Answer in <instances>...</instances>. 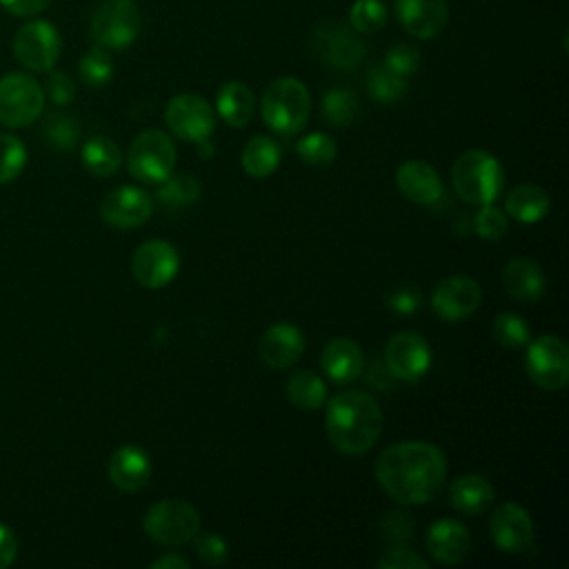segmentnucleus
Instances as JSON below:
<instances>
[{"mask_svg":"<svg viewBox=\"0 0 569 569\" xmlns=\"http://www.w3.org/2000/svg\"><path fill=\"white\" fill-rule=\"evenodd\" d=\"M376 480L396 502L416 507L433 500L447 478V458L427 440H400L380 451Z\"/></svg>","mask_w":569,"mask_h":569,"instance_id":"nucleus-1","label":"nucleus"},{"mask_svg":"<svg viewBox=\"0 0 569 569\" xmlns=\"http://www.w3.org/2000/svg\"><path fill=\"white\" fill-rule=\"evenodd\" d=\"M382 411L367 391H340L327 400L325 431L331 447L345 456L367 453L382 433Z\"/></svg>","mask_w":569,"mask_h":569,"instance_id":"nucleus-2","label":"nucleus"},{"mask_svg":"<svg viewBox=\"0 0 569 569\" xmlns=\"http://www.w3.org/2000/svg\"><path fill=\"white\" fill-rule=\"evenodd\" d=\"M311 96L302 80L293 76L276 78L260 98L262 122L278 136L300 133L309 120Z\"/></svg>","mask_w":569,"mask_h":569,"instance_id":"nucleus-3","label":"nucleus"},{"mask_svg":"<svg viewBox=\"0 0 569 569\" xmlns=\"http://www.w3.org/2000/svg\"><path fill=\"white\" fill-rule=\"evenodd\" d=\"M451 182L456 193L469 204H489L502 193L505 169L500 160L485 149H469L453 160Z\"/></svg>","mask_w":569,"mask_h":569,"instance_id":"nucleus-4","label":"nucleus"},{"mask_svg":"<svg viewBox=\"0 0 569 569\" xmlns=\"http://www.w3.org/2000/svg\"><path fill=\"white\" fill-rule=\"evenodd\" d=\"M142 527L153 542L178 547L191 542L200 531V513L182 498H167L147 509Z\"/></svg>","mask_w":569,"mask_h":569,"instance_id":"nucleus-5","label":"nucleus"},{"mask_svg":"<svg viewBox=\"0 0 569 569\" xmlns=\"http://www.w3.org/2000/svg\"><path fill=\"white\" fill-rule=\"evenodd\" d=\"M140 24V9L133 0H104L91 16L89 33L98 47L120 51L136 42Z\"/></svg>","mask_w":569,"mask_h":569,"instance_id":"nucleus-6","label":"nucleus"},{"mask_svg":"<svg viewBox=\"0 0 569 569\" xmlns=\"http://www.w3.org/2000/svg\"><path fill=\"white\" fill-rule=\"evenodd\" d=\"M44 109L42 84L22 71H11L0 78V124L20 129L33 124Z\"/></svg>","mask_w":569,"mask_h":569,"instance_id":"nucleus-7","label":"nucleus"},{"mask_svg":"<svg viewBox=\"0 0 569 569\" xmlns=\"http://www.w3.org/2000/svg\"><path fill=\"white\" fill-rule=\"evenodd\" d=\"M129 173L147 184H158L176 169V144L160 129L140 131L127 151Z\"/></svg>","mask_w":569,"mask_h":569,"instance_id":"nucleus-8","label":"nucleus"},{"mask_svg":"<svg viewBox=\"0 0 569 569\" xmlns=\"http://www.w3.org/2000/svg\"><path fill=\"white\" fill-rule=\"evenodd\" d=\"M525 369L529 380L545 391H560L569 380V347L556 333H542L527 345Z\"/></svg>","mask_w":569,"mask_h":569,"instance_id":"nucleus-9","label":"nucleus"},{"mask_svg":"<svg viewBox=\"0 0 569 569\" xmlns=\"http://www.w3.org/2000/svg\"><path fill=\"white\" fill-rule=\"evenodd\" d=\"M62 51V38L53 22L36 18L22 24L13 38L16 60L36 73H44L56 67Z\"/></svg>","mask_w":569,"mask_h":569,"instance_id":"nucleus-10","label":"nucleus"},{"mask_svg":"<svg viewBox=\"0 0 569 569\" xmlns=\"http://www.w3.org/2000/svg\"><path fill=\"white\" fill-rule=\"evenodd\" d=\"M164 122L176 138L198 144L213 133L216 111L198 93H178L164 107Z\"/></svg>","mask_w":569,"mask_h":569,"instance_id":"nucleus-11","label":"nucleus"},{"mask_svg":"<svg viewBox=\"0 0 569 569\" xmlns=\"http://www.w3.org/2000/svg\"><path fill=\"white\" fill-rule=\"evenodd\" d=\"M391 376L400 382H418L431 367V347L418 331L393 333L382 351Z\"/></svg>","mask_w":569,"mask_h":569,"instance_id":"nucleus-12","label":"nucleus"},{"mask_svg":"<svg viewBox=\"0 0 569 569\" xmlns=\"http://www.w3.org/2000/svg\"><path fill=\"white\" fill-rule=\"evenodd\" d=\"M180 269V253L169 240H147L131 256V273L144 289L169 284Z\"/></svg>","mask_w":569,"mask_h":569,"instance_id":"nucleus-13","label":"nucleus"},{"mask_svg":"<svg viewBox=\"0 0 569 569\" xmlns=\"http://www.w3.org/2000/svg\"><path fill=\"white\" fill-rule=\"evenodd\" d=\"M482 302V289L476 278L456 273L440 280L431 293V309L447 322H458L476 313Z\"/></svg>","mask_w":569,"mask_h":569,"instance_id":"nucleus-14","label":"nucleus"},{"mask_svg":"<svg viewBox=\"0 0 569 569\" xmlns=\"http://www.w3.org/2000/svg\"><path fill=\"white\" fill-rule=\"evenodd\" d=\"M491 542L505 553H525L533 545V520L518 502H500L489 520Z\"/></svg>","mask_w":569,"mask_h":569,"instance_id":"nucleus-15","label":"nucleus"},{"mask_svg":"<svg viewBox=\"0 0 569 569\" xmlns=\"http://www.w3.org/2000/svg\"><path fill=\"white\" fill-rule=\"evenodd\" d=\"M153 213V198L140 187L122 184L109 191L100 202V218L116 229L144 224Z\"/></svg>","mask_w":569,"mask_h":569,"instance_id":"nucleus-16","label":"nucleus"},{"mask_svg":"<svg viewBox=\"0 0 569 569\" xmlns=\"http://www.w3.org/2000/svg\"><path fill=\"white\" fill-rule=\"evenodd\" d=\"M313 49L318 58H322L333 69H356L365 58V44L356 36V31L345 24H325L318 27L313 38Z\"/></svg>","mask_w":569,"mask_h":569,"instance_id":"nucleus-17","label":"nucleus"},{"mask_svg":"<svg viewBox=\"0 0 569 569\" xmlns=\"http://www.w3.org/2000/svg\"><path fill=\"white\" fill-rule=\"evenodd\" d=\"M425 545L429 556L440 565H458L471 549L469 529L456 518H438L429 525Z\"/></svg>","mask_w":569,"mask_h":569,"instance_id":"nucleus-18","label":"nucleus"},{"mask_svg":"<svg viewBox=\"0 0 569 569\" xmlns=\"http://www.w3.org/2000/svg\"><path fill=\"white\" fill-rule=\"evenodd\" d=\"M393 9L405 31L418 40L438 36L449 18L447 0H396Z\"/></svg>","mask_w":569,"mask_h":569,"instance_id":"nucleus-19","label":"nucleus"},{"mask_svg":"<svg viewBox=\"0 0 569 569\" xmlns=\"http://www.w3.org/2000/svg\"><path fill=\"white\" fill-rule=\"evenodd\" d=\"M396 187L409 202L416 204H438L445 196L442 180L438 171L425 160H407L396 171Z\"/></svg>","mask_w":569,"mask_h":569,"instance_id":"nucleus-20","label":"nucleus"},{"mask_svg":"<svg viewBox=\"0 0 569 569\" xmlns=\"http://www.w3.org/2000/svg\"><path fill=\"white\" fill-rule=\"evenodd\" d=\"M305 351V336L291 322H273L260 338V360L269 369L291 367Z\"/></svg>","mask_w":569,"mask_h":569,"instance_id":"nucleus-21","label":"nucleus"},{"mask_svg":"<svg viewBox=\"0 0 569 569\" xmlns=\"http://www.w3.org/2000/svg\"><path fill=\"white\" fill-rule=\"evenodd\" d=\"M107 476L120 491H140L151 478V458L136 445H122L111 453L107 462Z\"/></svg>","mask_w":569,"mask_h":569,"instance_id":"nucleus-22","label":"nucleus"},{"mask_svg":"<svg viewBox=\"0 0 569 569\" xmlns=\"http://www.w3.org/2000/svg\"><path fill=\"white\" fill-rule=\"evenodd\" d=\"M320 369L322 373L338 382V385H349L353 382L362 369H365V353L362 347L351 340V338H331L320 353Z\"/></svg>","mask_w":569,"mask_h":569,"instance_id":"nucleus-23","label":"nucleus"},{"mask_svg":"<svg viewBox=\"0 0 569 569\" xmlns=\"http://www.w3.org/2000/svg\"><path fill=\"white\" fill-rule=\"evenodd\" d=\"M502 287L505 291L520 302H536L545 296V273L540 269V264L531 258L518 256L507 260V264L502 267Z\"/></svg>","mask_w":569,"mask_h":569,"instance_id":"nucleus-24","label":"nucleus"},{"mask_svg":"<svg viewBox=\"0 0 569 569\" xmlns=\"http://www.w3.org/2000/svg\"><path fill=\"white\" fill-rule=\"evenodd\" d=\"M449 502L458 513L478 516L493 502V487L480 473H462L449 485Z\"/></svg>","mask_w":569,"mask_h":569,"instance_id":"nucleus-25","label":"nucleus"},{"mask_svg":"<svg viewBox=\"0 0 569 569\" xmlns=\"http://www.w3.org/2000/svg\"><path fill=\"white\" fill-rule=\"evenodd\" d=\"M256 111V98L251 89L240 80L224 82L216 93V113L229 124V127H244L253 118Z\"/></svg>","mask_w":569,"mask_h":569,"instance_id":"nucleus-26","label":"nucleus"},{"mask_svg":"<svg viewBox=\"0 0 569 569\" xmlns=\"http://www.w3.org/2000/svg\"><path fill=\"white\" fill-rule=\"evenodd\" d=\"M551 207L549 193L538 184H518L505 196V213L522 224H533L547 216Z\"/></svg>","mask_w":569,"mask_h":569,"instance_id":"nucleus-27","label":"nucleus"},{"mask_svg":"<svg viewBox=\"0 0 569 569\" xmlns=\"http://www.w3.org/2000/svg\"><path fill=\"white\" fill-rule=\"evenodd\" d=\"M284 396L293 407L316 411L327 402V385L311 369H298L284 380Z\"/></svg>","mask_w":569,"mask_h":569,"instance_id":"nucleus-28","label":"nucleus"},{"mask_svg":"<svg viewBox=\"0 0 569 569\" xmlns=\"http://www.w3.org/2000/svg\"><path fill=\"white\" fill-rule=\"evenodd\" d=\"M240 164L247 176L267 178L280 164V144L269 136H253L242 147Z\"/></svg>","mask_w":569,"mask_h":569,"instance_id":"nucleus-29","label":"nucleus"},{"mask_svg":"<svg viewBox=\"0 0 569 569\" xmlns=\"http://www.w3.org/2000/svg\"><path fill=\"white\" fill-rule=\"evenodd\" d=\"M82 164L96 178H109L122 167L120 147L107 136H93L82 144Z\"/></svg>","mask_w":569,"mask_h":569,"instance_id":"nucleus-30","label":"nucleus"},{"mask_svg":"<svg viewBox=\"0 0 569 569\" xmlns=\"http://www.w3.org/2000/svg\"><path fill=\"white\" fill-rule=\"evenodd\" d=\"M200 182L189 176V173H169L164 180L158 182V191L156 198L164 209H184L189 204H193L200 198Z\"/></svg>","mask_w":569,"mask_h":569,"instance_id":"nucleus-31","label":"nucleus"},{"mask_svg":"<svg viewBox=\"0 0 569 569\" xmlns=\"http://www.w3.org/2000/svg\"><path fill=\"white\" fill-rule=\"evenodd\" d=\"M367 91L382 104L398 102L407 93V80L380 62L367 71Z\"/></svg>","mask_w":569,"mask_h":569,"instance_id":"nucleus-32","label":"nucleus"},{"mask_svg":"<svg viewBox=\"0 0 569 569\" xmlns=\"http://www.w3.org/2000/svg\"><path fill=\"white\" fill-rule=\"evenodd\" d=\"M358 113V98L347 87H331L322 96V116L333 127H347Z\"/></svg>","mask_w":569,"mask_h":569,"instance_id":"nucleus-33","label":"nucleus"},{"mask_svg":"<svg viewBox=\"0 0 569 569\" xmlns=\"http://www.w3.org/2000/svg\"><path fill=\"white\" fill-rule=\"evenodd\" d=\"M80 80L91 89H102L113 78V58L104 47H91L78 64Z\"/></svg>","mask_w":569,"mask_h":569,"instance_id":"nucleus-34","label":"nucleus"},{"mask_svg":"<svg viewBox=\"0 0 569 569\" xmlns=\"http://www.w3.org/2000/svg\"><path fill=\"white\" fill-rule=\"evenodd\" d=\"M42 138L58 151H71L80 140V124L67 113H51L42 124Z\"/></svg>","mask_w":569,"mask_h":569,"instance_id":"nucleus-35","label":"nucleus"},{"mask_svg":"<svg viewBox=\"0 0 569 569\" xmlns=\"http://www.w3.org/2000/svg\"><path fill=\"white\" fill-rule=\"evenodd\" d=\"M296 151L302 158V162L311 167H329L338 153V144L329 133L313 131L298 140Z\"/></svg>","mask_w":569,"mask_h":569,"instance_id":"nucleus-36","label":"nucleus"},{"mask_svg":"<svg viewBox=\"0 0 569 569\" xmlns=\"http://www.w3.org/2000/svg\"><path fill=\"white\" fill-rule=\"evenodd\" d=\"M387 7L380 0H356L349 11V27L356 33H376L387 24Z\"/></svg>","mask_w":569,"mask_h":569,"instance_id":"nucleus-37","label":"nucleus"},{"mask_svg":"<svg viewBox=\"0 0 569 569\" xmlns=\"http://www.w3.org/2000/svg\"><path fill=\"white\" fill-rule=\"evenodd\" d=\"M493 338L507 349H520L531 340V331L522 316L513 311H505V313H498L493 320Z\"/></svg>","mask_w":569,"mask_h":569,"instance_id":"nucleus-38","label":"nucleus"},{"mask_svg":"<svg viewBox=\"0 0 569 569\" xmlns=\"http://www.w3.org/2000/svg\"><path fill=\"white\" fill-rule=\"evenodd\" d=\"M27 167V149L18 136L0 133V184L13 182Z\"/></svg>","mask_w":569,"mask_h":569,"instance_id":"nucleus-39","label":"nucleus"},{"mask_svg":"<svg viewBox=\"0 0 569 569\" xmlns=\"http://www.w3.org/2000/svg\"><path fill=\"white\" fill-rule=\"evenodd\" d=\"M473 231L482 240H500L509 231V216L498 204H480L473 213Z\"/></svg>","mask_w":569,"mask_h":569,"instance_id":"nucleus-40","label":"nucleus"},{"mask_svg":"<svg viewBox=\"0 0 569 569\" xmlns=\"http://www.w3.org/2000/svg\"><path fill=\"white\" fill-rule=\"evenodd\" d=\"M380 538L391 547L409 545L413 538V520L402 511L385 513L380 522Z\"/></svg>","mask_w":569,"mask_h":569,"instance_id":"nucleus-41","label":"nucleus"},{"mask_svg":"<svg viewBox=\"0 0 569 569\" xmlns=\"http://www.w3.org/2000/svg\"><path fill=\"white\" fill-rule=\"evenodd\" d=\"M382 64L389 67L393 73H398L402 78L413 76L418 71V67H420V51L413 44L398 42L391 49H387Z\"/></svg>","mask_w":569,"mask_h":569,"instance_id":"nucleus-42","label":"nucleus"},{"mask_svg":"<svg viewBox=\"0 0 569 569\" xmlns=\"http://www.w3.org/2000/svg\"><path fill=\"white\" fill-rule=\"evenodd\" d=\"M385 305L398 316H411L422 307V291L416 284H396L387 291Z\"/></svg>","mask_w":569,"mask_h":569,"instance_id":"nucleus-43","label":"nucleus"},{"mask_svg":"<svg viewBox=\"0 0 569 569\" xmlns=\"http://www.w3.org/2000/svg\"><path fill=\"white\" fill-rule=\"evenodd\" d=\"M191 542H193L196 556H198L204 565H209V567L222 565V562L227 560V556H229V547H227L224 538L218 536V533H213V531H204V533L198 531Z\"/></svg>","mask_w":569,"mask_h":569,"instance_id":"nucleus-44","label":"nucleus"},{"mask_svg":"<svg viewBox=\"0 0 569 569\" xmlns=\"http://www.w3.org/2000/svg\"><path fill=\"white\" fill-rule=\"evenodd\" d=\"M380 569H429V562L407 545L389 547L376 562Z\"/></svg>","mask_w":569,"mask_h":569,"instance_id":"nucleus-45","label":"nucleus"},{"mask_svg":"<svg viewBox=\"0 0 569 569\" xmlns=\"http://www.w3.org/2000/svg\"><path fill=\"white\" fill-rule=\"evenodd\" d=\"M47 73L49 76H47L44 89H42L47 93V98L58 107L69 104L76 98V82L71 80V76L64 71H53V69H49Z\"/></svg>","mask_w":569,"mask_h":569,"instance_id":"nucleus-46","label":"nucleus"},{"mask_svg":"<svg viewBox=\"0 0 569 569\" xmlns=\"http://www.w3.org/2000/svg\"><path fill=\"white\" fill-rule=\"evenodd\" d=\"M51 0H0V7L16 18H31L47 9Z\"/></svg>","mask_w":569,"mask_h":569,"instance_id":"nucleus-47","label":"nucleus"},{"mask_svg":"<svg viewBox=\"0 0 569 569\" xmlns=\"http://www.w3.org/2000/svg\"><path fill=\"white\" fill-rule=\"evenodd\" d=\"M367 382L373 387V389H380V391H389L396 382V378L391 376L389 367L385 365V360H373L367 369Z\"/></svg>","mask_w":569,"mask_h":569,"instance_id":"nucleus-48","label":"nucleus"},{"mask_svg":"<svg viewBox=\"0 0 569 569\" xmlns=\"http://www.w3.org/2000/svg\"><path fill=\"white\" fill-rule=\"evenodd\" d=\"M16 553H18V540L11 527L0 522V569L9 567L16 560Z\"/></svg>","mask_w":569,"mask_h":569,"instance_id":"nucleus-49","label":"nucleus"},{"mask_svg":"<svg viewBox=\"0 0 569 569\" xmlns=\"http://www.w3.org/2000/svg\"><path fill=\"white\" fill-rule=\"evenodd\" d=\"M189 560L180 553H164L151 562V569H189Z\"/></svg>","mask_w":569,"mask_h":569,"instance_id":"nucleus-50","label":"nucleus"}]
</instances>
